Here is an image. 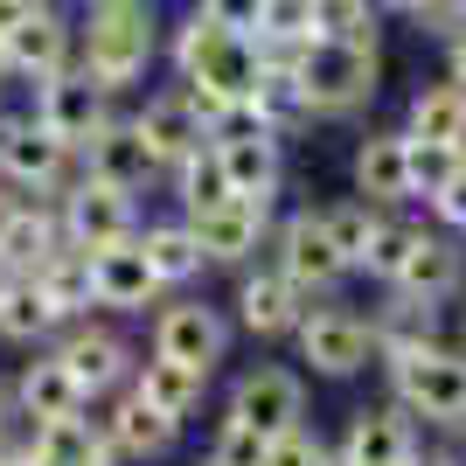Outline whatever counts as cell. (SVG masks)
I'll list each match as a JSON object with an SVG mask.
<instances>
[{"mask_svg":"<svg viewBox=\"0 0 466 466\" xmlns=\"http://www.w3.org/2000/svg\"><path fill=\"white\" fill-rule=\"evenodd\" d=\"M160 35H167V7H160V0L84 7L77 15V63L112 97H139L147 77L160 70Z\"/></svg>","mask_w":466,"mask_h":466,"instance_id":"1","label":"cell"},{"mask_svg":"<svg viewBox=\"0 0 466 466\" xmlns=\"http://www.w3.org/2000/svg\"><path fill=\"white\" fill-rule=\"evenodd\" d=\"M383 397L404 404L425 431H460L466 425V349L452 334L425 341V349H404V355H383Z\"/></svg>","mask_w":466,"mask_h":466,"instance_id":"2","label":"cell"},{"mask_svg":"<svg viewBox=\"0 0 466 466\" xmlns=\"http://www.w3.org/2000/svg\"><path fill=\"white\" fill-rule=\"evenodd\" d=\"M292 77L307 97V126H349L383 91V42H307Z\"/></svg>","mask_w":466,"mask_h":466,"instance_id":"3","label":"cell"},{"mask_svg":"<svg viewBox=\"0 0 466 466\" xmlns=\"http://www.w3.org/2000/svg\"><path fill=\"white\" fill-rule=\"evenodd\" d=\"M292 362H299V376H313V383H355V376H370L376 370L370 313L355 307V299H341V292L307 299L299 328H292Z\"/></svg>","mask_w":466,"mask_h":466,"instance_id":"4","label":"cell"},{"mask_svg":"<svg viewBox=\"0 0 466 466\" xmlns=\"http://www.w3.org/2000/svg\"><path fill=\"white\" fill-rule=\"evenodd\" d=\"M230 307H216V299H202V292H167L154 313H147V349L154 355H175V362H188V370L216 376L223 362H230Z\"/></svg>","mask_w":466,"mask_h":466,"instance_id":"5","label":"cell"},{"mask_svg":"<svg viewBox=\"0 0 466 466\" xmlns=\"http://www.w3.org/2000/svg\"><path fill=\"white\" fill-rule=\"evenodd\" d=\"M49 355L70 370V383H77L91 404H105L112 390H126V383H133V362H139V349L126 341V328H118L112 313L63 320V328L49 334Z\"/></svg>","mask_w":466,"mask_h":466,"instance_id":"6","label":"cell"},{"mask_svg":"<svg viewBox=\"0 0 466 466\" xmlns=\"http://www.w3.org/2000/svg\"><path fill=\"white\" fill-rule=\"evenodd\" d=\"M118 105H126V97H112L91 70H84V63H70V70H56V77L28 84V118H35L49 139H63L70 154L91 147V133L118 112Z\"/></svg>","mask_w":466,"mask_h":466,"instance_id":"7","label":"cell"},{"mask_svg":"<svg viewBox=\"0 0 466 466\" xmlns=\"http://www.w3.org/2000/svg\"><path fill=\"white\" fill-rule=\"evenodd\" d=\"M265 258H272V265H279L299 292H307V299H328V292H341V286L355 279L349 265H341V251H334V237H328V223H320V209H286V216H272Z\"/></svg>","mask_w":466,"mask_h":466,"instance_id":"8","label":"cell"},{"mask_svg":"<svg viewBox=\"0 0 466 466\" xmlns=\"http://www.w3.org/2000/svg\"><path fill=\"white\" fill-rule=\"evenodd\" d=\"M0 49H7V84H15V91L70 70V63H77V7H70V0H35V7L0 35Z\"/></svg>","mask_w":466,"mask_h":466,"instance_id":"9","label":"cell"},{"mask_svg":"<svg viewBox=\"0 0 466 466\" xmlns=\"http://www.w3.org/2000/svg\"><path fill=\"white\" fill-rule=\"evenodd\" d=\"M272 216H279V202H258V195H223L216 209L188 216V230H195V244H202V258H209V272H244V265H258V258H265Z\"/></svg>","mask_w":466,"mask_h":466,"instance_id":"10","label":"cell"},{"mask_svg":"<svg viewBox=\"0 0 466 466\" xmlns=\"http://www.w3.org/2000/svg\"><path fill=\"white\" fill-rule=\"evenodd\" d=\"M299 313H307V292L292 286L272 258H258V265L237 272V292H230V328L237 334H251V341L272 349V341H292Z\"/></svg>","mask_w":466,"mask_h":466,"instance_id":"11","label":"cell"},{"mask_svg":"<svg viewBox=\"0 0 466 466\" xmlns=\"http://www.w3.org/2000/svg\"><path fill=\"white\" fill-rule=\"evenodd\" d=\"M56 216H63V237L70 244H84V251H105V244H126V237H139V195L112 188V181H91L77 167V181L56 195Z\"/></svg>","mask_w":466,"mask_h":466,"instance_id":"12","label":"cell"},{"mask_svg":"<svg viewBox=\"0 0 466 466\" xmlns=\"http://www.w3.org/2000/svg\"><path fill=\"white\" fill-rule=\"evenodd\" d=\"M77 167L91 181H112V188L126 195H147V188H167V167H160V154L147 147V133H139V118L118 105L105 126L91 133V147L77 154Z\"/></svg>","mask_w":466,"mask_h":466,"instance_id":"13","label":"cell"},{"mask_svg":"<svg viewBox=\"0 0 466 466\" xmlns=\"http://www.w3.org/2000/svg\"><path fill=\"white\" fill-rule=\"evenodd\" d=\"M223 410L244 418V425H258L265 439H279V431L307 425V376L292 370V362H251V370L230 376Z\"/></svg>","mask_w":466,"mask_h":466,"instance_id":"14","label":"cell"},{"mask_svg":"<svg viewBox=\"0 0 466 466\" xmlns=\"http://www.w3.org/2000/svg\"><path fill=\"white\" fill-rule=\"evenodd\" d=\"M77 181V154L63 147V139H49L28 118V105H15V126H7V147H0V188L15 195H63Z\"/></svg>","mask_w":466,"mask_h":466,"instance_id":"15","label":"cell"},{"mask_svg":"<svg viewBox=\"0 0 466 466\" xmlns=\"http://www.w3.org/2000/svg\"><path fill=\"white\" fill-rule=\"evenodd\" d=\"M97 410V431H105V446L118 452V466H160L167 452L181 446V425L175 418H160L147 397H133V390H112Z\"/></svg>","mask_w":466,"mask_h":466,"instance_id":"16","label":"cell"},{"mask_svg":"<svg viewBox=\"0 0 466 466\" xmlns=\"http://www.w3.org/2000/svg\"><path fill=\"white\" fill-rule=\"evenodd\" d=\"M91 292H97V313H112V320H147L167 299L154 265H147V251H139V237L91 251Z\"/></svg>","mask_w":466,"mask_h":466,"instance_id":"17","label":"cell"},{"mask_svg":"<svg viewBox=\"0 0 466 466\" xmlns=\"http://www.w3.org/2000/svg\"><path fill=\"white\" fill-rule=\"evenodd\" d=\"M349 188L376 209H410V154L404 126H362L349 154Z\"/></svg>","mask_w":466,"mask_h":466,"instance_id":"18","label":"cell"},{"mask_svg":"<svg viewBox=\"0 0 466 466\" xmlns=\"http://www.w3.org/2000/svg\"><path fill=\"white\" fill-rule=\"evenodd\" d=\"M397 292H410V299H439V307H452L466 292V237L446 230V223H418V244H410L404 272L390 279Z\"/></svg>","mask_w":466,"mask_h":466,"instance_id":"19","label":"cell"},{"mask_svg":"<svg viewBox=\"0 0 466 466\" xmlns=\"http://www.w3.org/2000/svg\"><path fill=\"white\" fill-rule=\"evenodd\" d=\"M126 112L139 118V133H147V147L160 154V167H175V160H188L195 147H209V126H202V112H195L188 97H181V84H147L139 97H126Z\"/></svg>","mask_w":466,"mask_h":466,"instance_id":"20","label":"cell"},{"mask_svg":"<svg viewBox=\"0 0 466 466\" xmlns=\"http://www.w3.org/2000/svg\"><path fill=\"white\" fill-rule=\"evenodd\" d=\"M334 446L349 452V466H404L410 452L425 446V425H418V418H410L404 404H362L349 418V431H341V439H334Z\"/></svg>","mask_w":466,"mask_h":466,"instance_id":"21","label":"cell"},{"mask_svg":"<svg viewBox=\"0 0 466 466\" xmlns=\"http://www.w3.org/2000/svg\"><path fill=\"white\" fill-rule=\"evenodd\" d=\"M223 175H230V195H258V202H279L286 195V133L279 126H251V133L209 139Z\"/></svg>","mask_w":466,"mask_h":466,"instance_id":"22","label":"cell"},{"mask_svg":"<svg viewBox=\"0 0 466 466\" xmlns=\"http://www.w3.org/2000/svg\"><path fill=\"white\" fill-rule=\"evenodd\" d=\"M7 397H15V410L28 418V425H49V418H77V410H91V397L70 383V370H63L49 349H28V362L7 376Z\"/></svg>","mask_w":466,"mask_h":466,"instance_id":"23","label":"cell"},{"mask_svg":"<svg viewBox=\"0 0 466 466\" xmlns=\"http://www.w3.org/2000/svg\"><path fill=\"white\" fill-rule=\"evenodd\" d=\"M209 383H216V376H202V370H188V362H175V355H154V349H147V355L133 362V383H126V390H133V397H147L160 418H175V425L188 431L195 410L209 404Z\"/></svg>","mask_w":466,"mask_h":466,"instance_id":"24","label":"cell"},{"mask_svg":"<svg viewBox=\"0 0 466 466\" xmlns=\"http://www.w3.org/2000/svg\"><path fill=\"white\" fill-rule=\"evenodd\" d=\"M139 251H147V265H154L160 292H188L209 279V258H202V244H195L188 216H147L139 223Z\"/></svg>","mask_w":466,"mask_h":466,"instance_id":"25","label":"cell"},{"mask_svg":"<svg viewBox=\"0 0 466 466\" xmlns=\"http://www.w3.org/2000/svg\"><path fill=\"white\" fill-rule=\"evenodd\" d=\"M370 328H376V362H383V355H404V349L439 341V334H446V307L383 286V307H370Z\"/></svg>","mask_w":466,"mask_h":466,"instance_id":"26","label":"cell"},{"mask_svg":"<svg viewBox=\"0 0 466 466\" xmlns=\"http://www.w3.org/2000/svg\"><path fill=\"white\" fill-rule=\"evenodd\" d=\"M404 133L466 147V84H452L446 70H439V77H418V91L404 97Z\"/></svg>","mask_w":466,"mask_h":466,"instance_id":"27","label":"cell"},{"mask_svg":"<svg viewBox=\"0 0 466 466\" xmlns=\"http://www.w3.org/2000/svg\"><path fill=\"white\" fill-rule=\"evenodd\" d=\"M28 279L42 286V299H49V313H56V320H84V313H97V292H91V251H84V244H56V251L42 258Z\"/></svg>","mask_w":466,"mask_h":466,"instance_id":"28","label":"cell"},{"mask_svg":"<svg viewBox=\"0 0 466 466\" xmlns=\"http://www.w3.org/2000/svg\"><path fill=\"white\" fill-rule=\"evenodd\" d=\"M63 320L49 313V299H42L35 279H7V299H0V349H49V334H56Z\"/></svg>","mask_w":466,"mask_h":466,"instance_id":"29","label":"cell"},{"mask_svg":"<svg viewBox=\"0 0 466 466\" xmlns=\"http://www.w3.org/2000/svg\"><path fill=\"white\" fill-rule=\"evenodd\" d=\"M167 195H175V216H202V209H216V202L230 195V175H223L216 147H195L188 160H175V167H167Z\"/></svg>","mask_w":466,"mask_h":466,"instance_id":"30","label":"cell"},{"mask_svg":"<svg viewBox=\"0 0 466 466\" xmlns=\"http://www.w3.org/2000/svg\"><path fill=\"white\" fill-rule=\"evenodd\" d=\"M410 244H418V216L410 209H383L370 230V251H362V265H355V279H370V286H390V279L404 272Z\"/></svg>","mask_w":466,"mask_h":466,"instance_id":"31","label":"cell"},{"mask_svg":"<svg viewBox=\"0 0 466 466\" xmlns=\"http://www.w3.org/2000/svg\"><path fill=\"white\" fill-rule=\"evenodd\" d=\"M313 42H383L376 0H313Z\"/></svg>","mask_w":466,"mask_h":466,"instance_id":"32","label":"cell"},{"mask_svg":"<svg viewBox=\"0 0 466 466\" xmlns=\"http://www.w3.org/2000/svg\"><path fill=\"white\" fill-rule=\"evenodd\" d=\"M376 202H362V195H341V202H328V209H320V223H328V237H334V251H341V265H362V251H370V230H376Z\"/></svg>","mask_w":466,"mask_h":466,"instance_id":"33","label":"cell"},{"mask_svg":"<svg viewBox=\"0 0 466 466\" xmlns=\"http://www.w3.org/2000/svg\"><path fill=\"white\" fill-rule=\"evenodd\" d=\"M404 154H410V202H431L466 167V147H446V139H410L404 133Z\"/></svg>","mask_w":466,"mask_h":466,"instance_id":"34","label":"cell"},{"mask_svg":"<svg viewBox=\"0 0 466 466\" xmlns=\"http://www.w3.org/2000/svg\"><path fill=\"white\" fill-rule=\"evenodd\" d=\"M265 446H272V439H265L258 425H244V418L223 410L216 431H209V446H202V460L209 466H265Z\"/></svg>","mask_w":466,"mask_h":466,"instance_id":"35","label":"cell"},{"mask_svg":"<svg viewBox=\"0 0 466 466\" xmlns=\"http://www.w3.org/2000/svg\"><path fill=\"white\" fill-rule=\"evenodd\" d=\"M320 452H328V439L313 425H292V431H279L272 446H265V466H320Z\"/></svg>","mask_w":466,"mask_h":466,"instance_id":"36","label":"cell"},{"mask_svg":"<svg viewBox=\"0 0 466 466\" xmlns=\"http://www.w3.org/2000/svg\"><path fill=\"white\" fill-rule=\"evenodd\" d=\"M258 28L265 35H313V0H265Z\"/></svg>","mask_w":466,"mask_h":466,"instance_id":"37","label":"cell"},{"mask_svg":"<svg viewBox=\"0 0 466 466\" xmlns=\"http://www.w3.org/2000/svg\"><path fill=\"white\" fill-rule=\"evenodd\" d=\"M425 216H431V223H446V230H460V237H466V167H460V175H452L446 188H439V195L425 202Z\"/></svg>","mask_w":466,"mask_h":466,"instance_id":"38","label":"cell"},{"mask_svg":"<svg viewBox=\"0 0 466 466\" xmlns=\"http://www.w3.org/2000/svg\"><path fill=\"white\" fill-rule=\"evenodd\" d=\"M188 7H202L209 21H223L230 35H251V28H258V7H265V0H188Z\"/></svg>","mask_w":466,"mask_h":466,"instance_id":"39","label":"cell"},{"mask_svg":"<svg viewBox=\"0 0 466 466\" xmlns=\"http://www.w3.org/2000/svg\"><path fill=\"white\" fill-rule=\"evenodd\" d=\"M439 56H446L439 70H446L452 84H466V28H460V35H446V42H439Z\"/></svg>","mask_w":466,"mask_h":466,"instance_id":"40","label":"cell"},{"mask_svg":"<svg viewBox=\"0 0 466 466\" xmlns=\"http://www.w3.org/2000/svg\"><path fill=\"white\" fill-rule=\"evenodd\" d=\"M404 466H460V452H452V446H418Z\"/></svg>","mask_w":466,"mask_h":466,"instance_id":"41","label":"cell"},{"mask_svg":"<svg viewBox=\"0 0 466 466\" xmlns=\"http://www.w3.org/2000/svg\"><path fill=\"white\" fill-rule=\"evenodd\" d=\"M7 439H15V397H7V383H0V452H7Z\"/></svg>","mask_w":466,"mask_h":466,"instance_id":"42","label":"cell"},{"mask_svg":"<svg viewBox=\"0 0 466 466\" xmlns=\"http://www.w3.org/2000/svg\"><path fill=\"white\" fill-rule=\"evenodd\" d=\"M446 334H452V341H460V349H466V292H460V299H452V313H446Z\"/></svg>","mask_w":466,"mask_h":466,"instance_id":"43","label":"cell"},{"mask_svg":"<svg viewBox=\"0 0 466 466\" xmlns=\"http://www.w3.org/2000/svg\"><path fill=\"white\" fill-rule=\"evenodd\" d=\"M28 7H35V0H0V35H7V28H15V21L28 15Z\"/></svg>","mask_w":466,"mask_h":466,"instance_id":"44","label":"cell"},{"mask_svg":"<svg viewBox=\"0 0 466 466\" xmlns=\"http://www.w3.org/2000/svg\"><path fill=\"white\" fill-rule=\"evenodd\" d=\"M376 7H383V21H404L410 7H418V0H376Z\"/></svg>","mask_w":466,"mask_h":466,"instance_id":"45","label":"cell"},{"mask_svg":"<svg viewBox=\"0 0 466 466\" xmlns=\"http://www.w3.org/2000/svg\"><path fill=\"white\" fill-rule=\"evenodd\" d=\"M7 223H15V188H0V237H7Z\"/></svg>","mask_w":466,"mask_h":466,"instance_id":"46","label":"cell"},{"mask_svg":"<svg viewBox=\"0 0 466 466\" xmlns=\"http://www.w3.org/2000/svg\"><path fill=\"white\" fill-rule=\"evenodd\" d=\"M320 466H349V452H341V446H328V452H320Z\"/></svg>","mask_w":466,"mask_h":466,"instance_id":"47","label":"cell"},{"mask_svg":"<svg viewBox=\"0 0 466 466\" xmlns=\"http://www.w3.org/2000/svg\"><path fill=\"white\" fill-rule=\"evenodd\" d=\"M452 452H460V466H466V425H460V431H452Z\"/></svg>","mask_w":466,"mask_h":466,"instance_id":"48","label":"cell"},{"mask_svg":"<svg viewBox=\"0 0 466 466\" xmlns=\"http://www.w3.org/2000/svg\"><path fill=\"white\" fill-rule=\"evenodd\" d=\"M70 7H77V15H84V7H112V0H70Z\"/></svg>","mask_w":466,"mask_h":466,"instance_id":"49","label":"cell"},{"mask_svg":"<svg viewBox=\"0 0 466 466\" xmlns=\"http://www.w3.org/2000/svg\"><path fill=\"white\" fill-rule=\"evenodd\" d=\"M0 84H7V49H0ZM7 91H15V84H7Z\"/></svg>","mask_w":466,"mask_h":466,"instance_id":"50","label":"cell"},{"mask_svg":"<svg viewBox=\"0 0 466 466\" xmlns=\"http://www.w3.org/2000/svg\"><path fill=\"white\" fill-rule=\"evenodd\" d=\"M0 466H21V460H15V452H0Z\"/></svg>","mask_w":466,"mask_h":466,"instance_id":"51","label":"cell"},{"mask_svg":"<svg viewBox=\"0 0 466 466\" xmlns=\"http://www.w3.org/2000/svg\"><path fill=\"white\" fill-rule=\"evenodd\" d=\"M0 299H7V272H0Z\"/></svg>","mask_w":466,"mask_h":466,"instance_id":"52","label":"cell"},{"mask_svg":"<svg viewBox=\"0 0 466 466\" xmlns=\"http://www.w3.org/2000/svg\"><path fill=\"white\" fill-rule=\"evenodd\" d=\"M0 105H7V84H0Z\"/></svg>","mask_w":466,"mask_h":466,"instance_id":"53","label":"cell"},{"mask_svg":"<svg viewBox=\"0 0 466 466\" xmlns=\"http://www.w3.org/2000/svg\"><path fill=\"white\" fill-rule=\"evenodd\" d=\"M202 466H209V460H202Z\"/></svg>","mask_w":466,"mask_h":466,"instance_id":"54","label":"cell"}]
</instances>
